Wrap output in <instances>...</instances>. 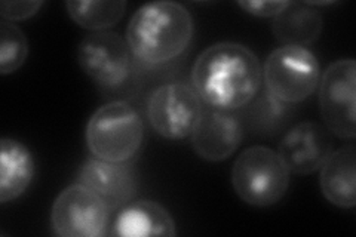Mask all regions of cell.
Returning <instances> with one entry per match:
<instances>
[{
    "label": "cell",
    "instance_id": "19",
    "mask_svg": "<svg viewBox=\"0 0 356 237\" xmlns=\"http://www.w3.org/2000/svg\"><path fill=\"white\" fill-rule=\"evenodd\" d=\"M43 6L40 0H33V2H8L3 0L0 3V17L2 21L6 22H18L31 18L39 13V9Z\"/></svg>",
    "mask_w": 356,
    "mask_h": 237
},
{
    "label": "cell",
    "instance_id": "7",
    "mask_svg": "<svg viewBox=\"0 0 356 237\" xmlns=\"http://www.w3.org/2000/svg\"><path fill=\"white\" fill-rule=\"evenodd\" d=\"M202 115V99L187 83H166L150 95L147 117L162 138L181 141L191 137Z\"/></svg>",
    "mask_w": 356,
    "mask_h": 237
},
{
    "label": "cell",
    "instance_id": "9",
    "mask_svg": "<svg viewBox=\"0 0 356 237\" xmlns=\"http://www.w3.org/2000/svg\"><path fill=\"white\" fill-rule=\"evenodd\" d=\"M77 63L94 82L115 89L124 85L131 74V49L118 33L99 31L81 40Z\"/></svg>",
    "mask_w": 356,
    "mask_h": 237
},
{
    "label": "cell",
    "instance_id": "13",
    "mask_svg": "<svg viewBox=\"0 0 356 237\" xmlns=\"http://www.w3.org/2000/svg\"><path fill=\"white\" fill-rule=\"evenodd\" d=\"M356 149L344 145L332 152L321 167L319 186L331 205L352 209L356 205Z\"/></svg>",
    "mask_w": 356,
    "mask_h": 237
},
{
    "label": "cell",
    "instance_id": "3",
    "mask_svg": "<svg viewBox=\"0 0 356 237\" xmlns=\"http://www.w3.org/2000/svg\"><path fill=\"white\" fill-rule=\"evenodd\" d=\"M85 138L97 159L127 163L141 149L144 125L138 111L127 101H111L89 119Z\"/></svg>",
    "mask_w": 356,
    "mask_h": 237
},
{
    "label": "cell",
    "instance_id": "4",
    "mask_svg": "<svg viewBox=\"0 0 356 237\" xmlns=\"http://www.w3.org/2000/svg\"><path fill=\"white\" fill-rule=\"evenodd\" d=\"M289 171L277 152L263 145L245 149L232 169V186L251 206H273L289 187Z\"/></svg>",
    "mask_w": 356,
    "mask_h": 237
},
{
    "label": "cell",
    "instance_id": "18",
    "mask_svg": "<svg viewBox=\"0 0 356 237\" xmlns=\"http://www.w3.org/2000/svg\"><path fill=\"white\" fill-rule=\"evenodd\" d=\"M29 55V42L13 22L0 24V74H13L24 65Z\"/></svg>",
    "mask_w": 356,
    "mask_h": 237
},
{
    "label": "cell",
    "instance_id": "16",
    "mask_svg": "<svg viewBox=\"0 0 356 237\" xmlns=\"http://www.w3.org/2000/svg\"><path fill=\"white\" fill-rule=\"evenodd\" d=\"M272 31L282 47L306 48L321 36L322 15L307 3L289 2L282 13L273 18Z\"/></svg>",
    "mask_w": 356,
    "mask_h": 237
},
{
    "label": "cell",
    "instance_id": "10",
    "mask_svg": "<svg viewBox=\"0 0 356 237\" xmlns=\"http://www.w3.org/2000/svg\"><path fill=\"white\" fill-rule=\"evenodd\" d=\"M332 133L315 122H302L289 129L277 147L289 174L310 175L322 167L332 153Z\"/></svg>",
    "mask_w": 356,
    "mask_h": 237
},
{
    "label": "cell",
    "instance_id": "11",
    "mask_svg": "<svg viewBox=\"0 0 356 237\" xmlns=\"http://www.w3.org/2000/svg\"><path fill=\"white\" fill-rule=\"evenodd\" d=\"M77 183L89 188L108 211L122 209L137 195L136 171L127 163L88 159L77 174Z\"/></svg>",
    "mask_w": 356,
    "mask_h": 237
},
{
    "label": "cell",
    "instance_id": "1",
    "mask_svg": "<svg viewBox=\"0 0 356 237\" xmlns=\"http://www.w3.org/2000/svg\"><path fill=\"white\" fill-rule=\"evenodd\" d=\"M263 83V67L250 48L220 42L197 55L192 86L205 104L233 111L250 104Z\"/></svg>",
    "mask_w": 356,
    "mask_h": 237
},
{
    "label": "cell",
    "instance_id": "15",
    "mask_svg": "<svg viewBox=\"0 0 356 237\" xmlns=\"http://www.w3.org/2000/svg\"><path fill=\"white\" fill-rule=\"evenodd\" d=\"M35 177V159L24 144L13 138L0 141V203L26 193Z\"/></svg>",
    "mask_w": 356,
    "mask_h": 237
},
{
    "label": "cell",
    "instance_id": "2",
    "mask_svg": "<svg viewBox=\"0 0 356 237\" xmlns=\"http://www.w3.org/2000/svg\"><path fill=\"white\" fill-rule=\"evenodd\" d=\"M193 38V18L177 2L144 5L129 19L127 43L141 63L161 65L183 55Z\"/></svg>",
    "mask_w": 356,
    "mask_h": 237
},
{
    "label": "cell",
    "instance_id": "5",
    "mask_svg": "<svg viewBox=\"0 0 356 237\" xmlns=\"http://www.w3.org/2000/svg\"><path fill=\"white\" fill-rule=\"evenodd\" d=\"M319 63L307 48L281 47L267 56L263 82L276 101L285 106L303 103L319 85Z\"/></svg>",
    "mask_w": 356,
    "mask_h": 237
},
{
    "label": "cell",
    "instance_id": "14",
    "mask_svg": "<svg viewBox=\"0 0 356 237\" xmlns=\"http://www.w3.org/2000/svg\"><path fill=\"white\" fill-rule=\"evenodd\" d=\"M113 229L116 236L124 237H172L177 233L170 212L153 200L129 202L119 211Z\"/></svg>",
    "mask_w": 356,
    "mask_h": 237
},
{
    "label": "cell",
    "instance_id": "20",
    "mask_svg": "<svg viewBox=\"0 0 356 237\" xmlns=\"http://www.w3.org/2000/svg\"><path fill=\"white\" fill-rule=\"evenodd\" d=\"M289 2H255V0H245L238 5L245 13L259 18H276L288 6Z\"/></svg>",
    "mask_w": 356,
    "mask_h": 237
},
{
    "label": "cell",
    "instance_id": "12",
    "mask_svg": "<svg viewBox=\"0 0 356 237\" xmlns=\"http://www.w3.org/2000/svg\"><path fill=\"white\" fill-rule=\"evenodd\" d=\"M243 140L241 120L230 111L218 108L202 110L191 135L195 153L207 162H222L235 154Z\"/></svg>",
    "mask_w": 356,
    "mask_h": 237
},
{
    "label": "cell",
    "instance_id": "8",
    "mask_svg": "<svg viewBox=\"0 0 356 237\" xmlns=\"http://www.w3.org/2000/svg\"><path fill=\"white\" fill-rule=\"evenodd\" d=\"M108 209L91 190L76 183L64 188L51 209V225L61 237H102Z\"/></svg>",
    "mask_w": 356,
    "mask_h": 237
},
{
    "label": "cell",
    "instance_id": "17",
    "mask_svg": "<svg viewBox=\"0 0 356 237\" xmlns=\"http://www.w3.org/2000/svg\"><path fill=\"white\" fill-rule=\"evenodd\" d=\"M65 9L69 17L76 22L77 26L92 30L95 33L107 31L108 28L115 27L118 22L125 15L127 2L119 0V2H67Z\"/></svg>",
    "mask_w": 356,
    "mask_h": 237
},
{
    "label": "cell",
    "instance_id": "6",
    "mask_svg": "<svg viewBox=\"0 0 356 237\" xmlns=\"http://www.w3.org/2000/svg\"><path fill=\"white\" fill-rule=\"evenodd\" d=\"M356 63L352 58L328 65L319 88V110L325 128L340 140H355Z\"/></svg>",
    "mask_w": 356,
    "mask_h": 237
}]
</instances>
